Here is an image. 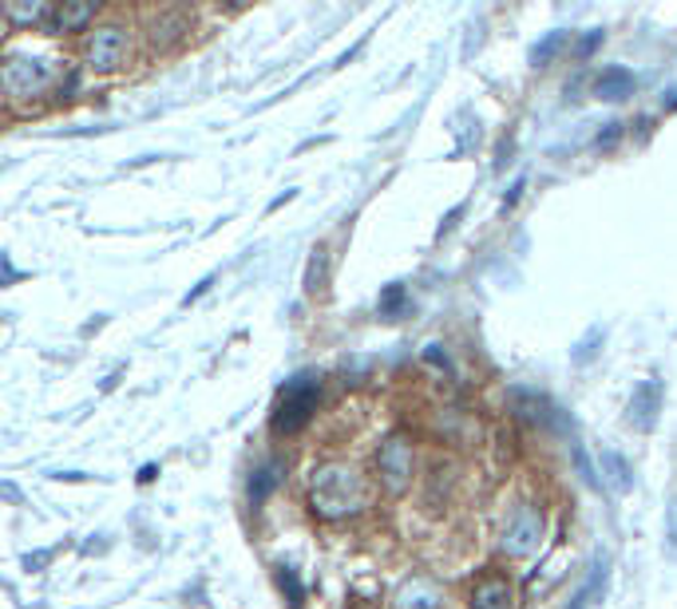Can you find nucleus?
<instances>
[{
  "instance_id": "nucleus-1",
  "label": "nucleus",
  "mask_w": 677,
  "mask_h": 609,
  "mask_svg": "<svg viewBox=\"0 0 677 609\" xmlns=\"http://www.w3.org/2000/svg\"><path fill=\"white\" fill-rule=\"evenodd\" d=\"M365 503H369V491H365V479L357 476V467H349V464L313 467V476H310L313 515L349 518V515H357V511H365Z\"/></svg>"
},
{
  "instance_id": "nucleus-2",
  "label": "nucleus",
  "mask_w": 677,
  "mask_h": 609,
  "mask_svg": "<svg viewBox=\"0 0 677 609\" xmlns=\"http://www.w3.org/2000/svg\"><path fill=\"white\" fill-rule=\"evenodd\" d=\"M317 396H322V380L313 372H302L285 380L282 396H278V408H273V432L278 435H293L310 424L313 408H317Z\"/></svg>"
},
{
  "instance_id": "nucleus-3",
  "label": "nucleus",
  "mask_w": 677,
  "mask_h": 609,
  "mask_svg": "<svg viewBox=\"0 0 677 609\" xmlns=\"http://www.w3.org/2000/svg\"><path fill=\"white\" fill-rule=\"evenodd\" d=\"M56 83V68L36 56H12L0 68V92L9 99H36Z\"/></svg>"
},
{
  "instance_id": "nucleus-4",
  "label": "nucleus",
  "mask_w": 677,
  "mask_h": 609,
  "mask_svg": "<svg viewBox=\"0 0 677 609\" xmlns=\"http://www.w3.org/2000/svg\"><path fill=\"white\" fill-rule=\"evenodd\" d=\"M539 542H542V511L532 503H520L511 511L507 523H503L500 550L507 558H527L539 550Z\"/></svg>"
},
{
  "instance_id": "nucleus-5",
  "label": "nucleus",
  "mask_w": 677,
  "mask_h": 609,
  "mask_svg": "<svg viewBox=\"0 0 677 609\" xmlns=\"http://www.w3.org/2000/svg\"><path fill=\"white\" fill-rule=\"evenodd\" d=\"M412 467H417V455L405 435H388L381 452H376V471H381V483H385L388 495H405L412 487Z\"/></svg>"
},
{
  "instance_id": "nucleus-6",
  "label": "nucleus",
  "mask_w": 677,
  "mask_h": 609,
  "mask_svg": "<svg viewBox=\"0 0 677 609\" xmlns=\"http://www.w3.org/2000/svg\"><path fill=\"white\" fill-rule=\"evenodd\" d=\"M511 408H515V415H520L523 424H539V428H547V432H559V435L571 432V415H567L551 396L511 393Z\"/></svg>"
},
{
  "instance_id": "nucleus-7",
  "label": "nucleus",
  "mask_w": 677,
  "mask_h": 609,
  "mask_svg": "<svg viewBox=\"0 0 677 609\" xmlns=\"http://www.w3.org/2000/svg\"><path fill=\"white\" fill-rule=\"evenodd\" d=\"M127 48H131V40H127L124 28H115V24L95 28L87 36V68L92 72H115L127 60Z\"/></svg>"
},
{
  "instance_id": "nucleus-8",
  "label": "nucleus",
  "mask_w": 677,
  "mask_h": 609,
  "mask_svg": "<svg viewBox=\"0 0 677 609\" xmlns=\"http://www.w3.org/2000/svg\"><path fill=\"white\" fill-rule=\"evenodd\" d=\"M662 380H642L630 393V403H626V424L634 428V432H654L657 420H662Z\"/></svg>"
},
{
  "instance_id": "nucleus-9",
  "label": "nucleus",
  "mask_w": 677,
  "mask_h": 609,
  "mask_svg": "<svg viewBox=\"0 0 677 609\" xmlns=\"http://www.w3.org/2000/svg\"><path fill=\"white\" fill-rule=\"evenodd\" d=\"M591 92L603 99V104H622L634 95V72L630 68H603V72L594 75Z\"/></svg>"
},
{
  "instance_id": "nucleus-10",
  "label": "nucleus",
  "mask_w": 677,
  "mask_h": 609,
  "mask_svg": "<svg viewBox=\"0 0 677 609\" xmlns=\"http://www.w3.org/2000/svg\"><path fill=\"white\" fill-rule=\"evenodd\" d=\"M471 609H515V594H511V582L500 574H488L471 586Z\"/></svg>"
},
{
  "instance_id": "nucleus-11",
  "label": "nucleus",
  "mask_w": 677,
  "mask_h": 609,
  "mask_svg": "<svg viewBox=\"0 0 677 609\" xmlns=\"http://www.w3.org/2000/svg\"><path fill=\"white\" fill-rule=\"evenodd\" d=\"M393 609H440V586L432 578H408L396 589Z\"/></svg>"
},
{
  "instance_id": "nucleus-12",
  "label": "nucleus",
  "mask_w": 677,
  "mask_h": 609,
  "mask_svg": "<svg viewBox=\"0 0 677 609\" xmlns=\"http://www.w3.org/2000/svg\"><path fill=\"white\" fill-rule=\"evenodd\" d=\"M282 476H285V459H266L250 479V503L254 506L266 503V499L273 495V487L282 483Z\"/></svg>"
},
{
  "instance_id": "nucleus-13",
  "label": "nucleus",
  "mask_w": 677,
  "mask_h": 609,
  "mask_svg": "<svg viewBox=\"0 0 677 609\" xmlns=\"http://www.w3.org/2000/svg\"><path fill=\"white\" fill-rule=\"evenodd\" d=\"M92 16H95V4H60V9H48V28L75 32V28H84Z\"/></svg>"
},
{
  "instance_id": "nucleus-14",
  "label": "nucleus",
  "mask_w": 677,
  "mask_h": 609,
  "mask_svg": "<svg viewBox=\"0 0 677 609\" xmlns=\"http://www.w3.org/2000/svg\"><path fill=\"white\" fill-rule=\"evenodd\" d=\"M603 471L606 479H610V487H615L618 495H630L634 491V471H630V459L618 452H606L603 455Z\"/></svg>"
},
{
  "instance_id": "nucleus-15",
  "label": "nucleus",
  "mask_w": 677,
  "mask_h": 609,
  "mask_svg": "<svg viewBox=\"0 0 677 609\" xmlns=\"http://www.w3.org/2000/svg\"><path fill=\"white\" fill-rule=\"evenodd\" d=\"M325 281H329V249H325V246H313L310 269H305V290H310V293H322Z\"/></svg>"
},
{
  "instance_id": "nucleus-16",
  "label": "nucleus",
  "mask_w": 677,
  "mask_h": 609,
  "mask_svg": "<svg viewBox=\"0 0 677 609\" xmlns=\"http://www.w3.org/2000/svg\"><path fill=\"white\" fill-rule=\"evenodd\" d=\"M4 16L16 24H36V21H48V4L44 0H12V4H4Z\"/></svg>"
},
{
  "instance_id": "nucleus-17",
  "label": "nucleus",
  "mask_w": 677,
  "mask_h": 609,
  "mask_svg": "<svg viewBox=\"0 0 677 609\" xmlns=\"http://www.w3.org/2000/svg\"><path fill=\"white\" fill-rule=\"evenodd\" d=\"M563 48H567V32H547V36L532 48V68H547L551 56H559Z\"/></svg>"
},
{
  "instance_id": "nucleus-18",
  "label": "nucleus",
  "mask_w": 677,
  "mask_h": 609,
  "mask_svg": "<svg viewBox=\"0 0 677 609\" xmlns=\"http://www.w3.org/2000/svg\"><path fill=\"white\" fill-rule=\"evenodd\" d=\"M606 578H610V558L606 554H594V566H591V582L583 586V594H586V606H594V601L603 598V586H606Z\"/></svg>"
},
{
  "instance_id": "nucleus-19",
  "label": "nucleus",
  "mask_w": 677,
  "mask_h": 609,
  "mask_svg": "<svg viewBox=\"0 0 677 609\" xmlns=\"http://www.w3.org/2000/svg\"><path fill=\"white\" fill-rule=\"evenodd\" d=\"M408 305V293L405 285H388L385 293H381V317H400Z\"/></svg>"
},
{
  "instance_id": "nucleus-20",
  "label": "nucleus",
  "mask_w": 677,
  "mask_h": 609,
  "mask_svg": "<svg viewBox=\"0 0 677 609\" xmlns=\"http://www.w3.org/2000/svg\"><path fill=\"white\" fill-rule=\"evenodd\" d=\"M571 455H574V467H579V476H583V483L591 487V491H603V479L594 476V464H591V455L583 452V447L574 444L571 447Z\"/></svg>"
},
{
  "instance_id": "nucleus-21",
  "label": "nucleus",
  "mask_w": 677,
  "mask_h": 609,
  "mask_svg": "<svg viewBox=\"0 0 677 609\" xmlns=\"http://www.w3.org/2000/svg\"><path fill=\"white\" fill-rule=\"evenodd\" d=\"M278 582H282V589H285V594H290V606H293V609H302L305 594H302V582H297V574H293L290 566H282V570H278Z\"/></svg>"
},
{
  "instance_id": "nucleus-22",
  "label": "nucleus",
  "mask_w": 677,
  "mask_h": 609,
  "mask_svg": "<svg viewBox=\"0 0 677 609\" xmlns=\"http://www.w3.org/2000/svg\"><path fill=\"white\" fill-rule=\"evenodd\" d=\"M598 344H603V325H594V329H591V341H583L579 349H574V364L594 361V356H598Z\"/></svg>"
},
{
  "instance_id": "nucleus-23",
  "label": "nucleus",
  "mask_w": 677,
  "mask_h": 609,
  "mask_svg": "<svg viewBox=\"0 0 677 609\" xmlns=\"http://www.w3.org/2000/svg\"><path fill=\"white\" fill-rule=\"evenodd\" d=\"M666 550L677 554V495L669 499V511H666Z\"/></svg>"
},
{
  "instance_id": "nucleus-24",
  "label": "nucleus",
  "mask_w": 677,
  "mask_h": 609,
  "mask_svg": "<svg viewBox=\"0 0 677 609\" xmlns=\"http://www.w3.org/2000/svg\"><path fill=\"white\" fill-rule=\"evenodd\" d=\"M598 44H603V32H591V36H583V40H579V56H591Z\"/></svg>"
},
{
  "instance_id": "nucleus-25",
  "label": "nucleus",
  "mask_w": 677,
  "mask_h": 609,
  "mask_svg": "<svg viewBox=\"0 0 677 609\" xmlns=\"http://www.w3.org/2000/svg\"><path fill=\"white\" fill-rule=\"evenodd\" d=\"M567 609H586V594H583V589H579V594H574V598L567 601Z\"/></svg>"
},
{
  "instance_id": "nucleus-26",
  "label": "nucleus",
  "mask_w": 677,
  "mask_h": 609,
  "mask_svg": "<svg viewBox=\"0 0 677 609\" xmlns=\"http://www.w3.org/2000/svg\"><path fill=\"white\" fill-rule=\"evenodd\" d=\"M0 21H4V4H0Z\"/></svg>"
}]
</instances>
